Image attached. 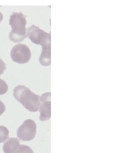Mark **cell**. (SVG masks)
Segmentation results:
<instances>
[{
    "label": "cell",
    "instance_id": "obj_4",
    "mask_svg": "<svg viewBox=\"0 0 139 153\" xmlns=\"http://www.w3.org/2000/svg\"><path fill=\"white\" fill-rule=\"evenodd\" d=\"M13 61L19 64H24L30 61L31 53L28 47L24 44H17L14 46L10 52Z\"/></svg>",
    "mask_w": 139,
    "mask_h": 153
},
{
    "label": "cell",
    "instance_id": "obj_1",
    "mask_svg": "<svg viewBox=\"0 0 139 153\" xmlns=\"http://www.w3.org/2000/svg\"><path fill=\"white\" fill-rule=\"evenodd\" d=\"M13 96L24 107L30 112L38 111L40 97L24 85H18L13 89Z\"/></svg>",
    "mask_w": 139,
    "mask_h": 153
},
{
    "label": "cell",
    "instance_id": "obj_8",
    "mask_svg": "<svg viewBox=\"0 0 139 153\" xmlns=\"http://www.w3.org/2000/svg\"><path fill=\"white\" fill-rule=\"evenodd\" d=\"M50 47L42 48V53L39 57V62L43 66H49L51 64Z\"/></svg>",
    "mask_w": 139,
    "mask_h": 153
},
{
    "label": "cell",
    "instance_id": "obj_6",
    "mask_svg": "<svg viewBox=\"0 0 139 153\" xmlns=\"http://www.w3.org/2000/svg\"><path fill=\"white\" fill-rule=\"evenodd\" d=\"M50 93H43L40 97V103L38 111L40 112L39 119L41 121H46L50 119L51 116L50 111Z\"/></svg>",
    "mask_w": 139,
    "mask_h": 153
},
{
    "label": "cell",
    "instance_id": "obj_15",
    "mask_svg": "<svg viewBox=\"0 0 139 153\" xmlns=\"http://www.w3.org/2000/svg\"><path fill=\"white\" fill-rule=\"evenodd\" d=\"M2 19H3V15H2V14L1 13V12H0V23L1 22V21L2 20Z\"/></svg>",
    "mask_w": 139,
    "mask_h": 153
},
{
    "label": "cell",
    "instance_id": "obj_12",
    "mask_svg": "<svg viewBox=\"0 0 139 153\" xmlns=\"http://www.w3.org/2000/svg\"><path fill=\"white\" fill-rule=\"evenodd\" d=\"M8 86L4 80L0 79V95L6 93L8 91Z\"/></svg>",
    "mask_w": 139,
    "mask_h": 153
},
{
    "label": "cell",
    "instance_id": "obj_14",
    "mask_svg": "<svg viewBox=\"0 0 139 153\" xmlns=\"http://www.w3.org/2000/svg\"><path fill=\"white\" fill-rule=\"evenodd\" d=\"M6 107L5 104L0 100V116L2 115L4 112L5 111Z\"/></svg>",
    "mask_w": 139,
    "mask_h": 153
},
{
    "label": "cell",
    "instance_id": "obj_9",
    "mask_svg": "<svg viewBox=\"0 0 139 153\" xmlns=\"http://www.w3.org/2000/svg\"><path fill=\"white\" fill-rule=\"evenodd\" d=\"M9 132L8 128L3 126H0V143H2L9 137Z\"/></svg>",
    "mask_w": 139,
    "mask_h": 153
},
{
    "label": "cell",
    "instance_id": "obj_10",
    "mask_svg": "<svg viewBox=\"0 0 139 153\" xmlns=\"http://www.w3.org/2000/svg\"><path fill=\"white\" fill-rule=\"evenodd\" d=\"M25 38H27V36H19L17 35H16L15 33H13L11 32L9 33L10 40L14 43L20 42L23 41Z\"/></svg>",
    "mask_w": 139,
    "mask_h": 153
},
{
    "label": "cell",
    "instance_id": "obj_11",
    "mask_svg": "<svg viewBox=\"0 0 139 153\" xmlns=\"http://www.w3.org/2000/svg\"><path fill=\"white\" fill-rule=\"evenodd\" d=\"M15 153H34L30 147L28 146L20 145Z\"/></svg>",
    "mask_w": 139,
    "mask_h": 153
},
{
    "label": "cell",
    "instance_id": "obj_3",
    "mask_svg": "<svg viewBox=\"0 0 139 153\" xmlns=\"http://www.w3.org/2000/svg\"><path fill=\"white\" fill-rule=\"evenodd\" d=\"M26 24V18L21 12H15L10 17L9 25L12 28L10 32L16 35L27 36Z\"/></svg>",
    "mask_w": 139,
    "mask_h": 153
},
{
    "label": "cell",
    "instance_id": "obj_13",
    "mask_svg": "<svg viewBox=\"0 0 139 153\" xmlns=\"http://www.w3.org/2000/svg\"><path fill=\"white\" fill-rule=\"evenodd\" d=\"M7 69L6 64L2 59H0V76Z\"/></svg>",
    "mask_w": 139,
    "mask_h": 153
},
{
    "label": "cell",
    "instance_id": "obj_2",
    "mask_svg": "<svg viewBox=\"0 0 139 153\" xmlns=\"http://www.w3.org/2000/svg\"><path fill=\"white\" fill-rule=\"evenodd\" d=\"M27 37L36 45H40L42 48L50 47V34L42 30L38 27L32 25L27 30Z\"/></svg>",
    "mask_w": 139,
    "mask_h": 153
},
{
    "label": "cell",
    "instance_id": "obj_7",
    "mask_svg": "<svg viewBox=\"0 0 139 153\" xmlns=\"http://www.w3.org/2000/svg\"><path fill=\"white\" fill-rule=\"evenodd\" d=\"M20 146V140L19 139L9 138L4 143L2 149L5 153H15Z\"/></svg>",
    "mask_w": 139,
    "mask_h": 153
},
{
    "label": "cell",
    "instance_id": "obj_5",
    "mask_svg": "<svg viewBox=\"0 0 139 153\" xmlns=\"http://www.w3.org/2000/svg\"><path fill=\"white\" fill-rule=\"evenodd\" d=\"M37 133V125L31 119L25 120L18 128L17 136L23 141H30L34 139Z\"/></svg>",
    "mask_w": 139,
    "mask_h": 153
}]
</instances>
